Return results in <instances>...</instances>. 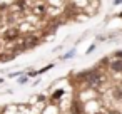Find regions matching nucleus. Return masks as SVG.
Here are the masks:
<instances>
[{
    "label": "nucleus",
    "mask_w": 122,
    "mask_h": 114,
    "mask_svg": "<svg viewBox=\"0 0 122 114\" xmlns=\"http://www.w3.org/2000/svg\"><path fill=\"white\" fill-rule=\"evenodd\" d=\"M17 37H19V30L17 29H10V30H7L4 34V39L5 40H15Z\"/></svg>",
    "instance_id": "1"
},
{
    "label": "nucleus",
    "mask_w": 122,
    "mask_h": 114,
    "mask_svg": "<svg viewBox=\"0 0 122 114\" xmlns=\"http://www.w3.org/2000/svg\"><path fill=\"white\" fill-rule=\"evenodd\" d=\"M110 69H112L114 72H120V71H122V60H115V62H112V64H110Z\"/></svg>",
    "instance_id": "2"
},
{
    "label": "nucleus",
    "mask_w": 122,
    "mask_h": 114,
    "mask_svg": "<svg viewBox=\"0 0 122 114\" xmlns=\"http://www.w3.org/2000/svg\"><path fill=\"white\" fill-rule=\"evenodd\" d=\"M72 114H82V106L79 102H74L72 104Z\"/></svg>",
    "instance_id": "3"
},
{
    "label": "nucleus",
    "mask_w": 122,
    "mask_h": 114,
    "mask_svg": "<svg viewBox=\"0 0 122 114\" xmlns=\"http://www.w3.org/2000/svg\"><path fill=\"white\" fill-rule=\"evenodd\" d=\"M34 12L39 14V15H44V14H45V7H44V5H37V7L34 9Z\"/></svg>",
    "instance_id": "4"
},
{
    "label": "nucleus",
    "mask_w": 122,
    "mask_h": 114,
    "mask_svg": "<svg viewBox=\"0 0 122 114\" xmlns=\"http://www.w3.org/2000/svg\"><path fill=\"white\" fill-rule=\"evenodd\" d=\"M62 96H64V89H57V91L54 92V96H52V97H54V99H60Z\"/></svg>",
    "instance_id": "5"
},
{
    "label": "nucleus",
    "mask_w": 122,
    "mask_h": 114,
    "mask_svg": "<svg viewBox=\"0 0 122 114\" xmlns=\"http://www.w3.org/2000/svg\"><path fill=\"white\" fill-rule=\"evenodd\" d=\"M39 44V39H35V37H32V39H29V47H34V45H37Z\"/></svg>",
    "instance_id": "6"
},
{
    "label": "nucleus",
    "mask_w": 122,
    "mask_h": 114,
    "mask_svg": "<svg viewBox=\"0 0 122 114\" xmlns=\"http://www.w3.org/2000/svg\"><path fill=\"white\" fill-rule=\"evenodd\" d=\"M17 7L25 9V7H27V0H19V2H17Z\"/></svg>",
    "instance_id": "7"
},
{
    "label": "nucleus",
    "mask_w": 122,
    "mask_h": 114,
    "mask_svg": "<svg viewBox=\"0 0 122 114\" xmlns=\"http://www.w3.org/2000/svg\"><path fill=\"white\" fill-rule=\"evenodd\" d=\"M114 55H115V57H117V59H122V50H119V52H115V54H114Z\"/></svg>",
    "instance_id": "8"
},
{
    "label": "nucleus",
    "mask_w": 122,
    "mask_h": 114,
    "mask_svg": "<svg viewBox=\"0 0 122 114\" xmlns=\"http://www.w3.org/2000/svg\"><path fill=\"white\" fill-rule=\"evenodd\" d=\"M119 15H120V17H122V12H120V14H119Z\"/></svg>",
    "instance_id": "9"
},
{
    "label": "nucleus",
    "mask_w": 122,
    "mask_h": 114,
    "mask_svg": "<svg viewBox=\"0 0 122 114\" xmlns=\"http://www.w3.org/2000/svg\"><path fill=\"white\" fill-rule=\"evenodd\" d=\"M0 82H2V79H0Z\"/></svg>",
    "instance_id": "10"
}]
</instances>
